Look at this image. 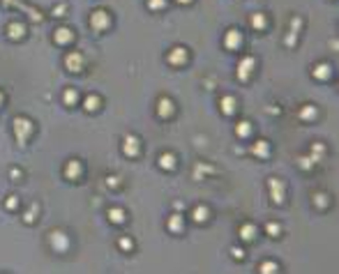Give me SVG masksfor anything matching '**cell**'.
I'll list each match as a JSON object with an SVG mask.
<instances>
[{
    "label": "cell",
    "instance_id": "obj_5",
    "mask_svg": "<svg viewBox=\"0 0 339 274\" xmlns=\"http://www.w3.org/2000/svg\"><path fill=\"white\" fill-rule=\"evenodd\" d=\"M83 65H86V60H83V56H81L79 51H72V53H67V56H65V67L70 72H81V70H83Z\"/></svg>",
    "mask_w": 339,
    "mask_h": 274
},
{
    "label": "cell",
    "instance_id": "obj_18",
    "mask_svg": "<svg viewBox=\"0 0 339 274\" xmlns=\"http://www.w3.org/2000/svg\"><path fill=\"white\" fill-rule=\"evenodd\" d=\"M168 231L171 233H182V228H185V221H182V214H171L168 217Z\"/></svg>",
    "mask_w": 339,
    "mask_h": 274
},
{
    "label": "cell",
    "instance_id": "obj_33",
    "mask_svg": "<svg viewBox=\"0 0 339 274\" xmlns=\"http://www.w3.org/2000/svg\"><path fill=\"white\" fill-rule=\"evenodd\" d=\"M314 205H316V208H325V205H328V196H325V194H314Z\"/></svg>",
    "mask_w": 339,
    "mask_h": 274
},
{
    "label": "cell",
    "instance_id": "obj_30",
    "mask_svg": "<svg viewBox=\"0 0 339 274\" xmlns=\"http://www.w3.org/2000/svg\"><path fill=\"white\" fill-rule=\"evenodd\" d=\"M325 152V148H323V145H321V143H316L314 145V148H311V162H321V154H323Z\"/></svg>",
    "mask_w": 339,
    "mask_h": 274
},
{
    "label": "cell",
    "instance_id": "obj_16",
    "mask_svg": "<svg viewBox=\"0 0 339 274\" xmlns=\"http://www.w3.org/2000/svg\"><path fill=\"white\" fill-rule=\"evenodd\" d=\"M7 35H10V39H24L26 37V26L24 24H10V28H7Z\"/></svg>",
    "mask_w": 339,
    "mask_h": 274
},
{
    "label": "cell",
    "instance_id": "obj_26",
    "mask_svg": "<svg viewBox=\"0 0 339 274\" xmlns=\"http://www.w3.org/2000/svg\"><path fill=\"white\" fill-rule=\"evenodd\" d=\"M76 99H79V95H76V90L67 88L65 93H62V102H65L67 106H74V104H76Z\"/></svg>",
    "mask_w": 339,
    "mask_h": 274
},
{
    "label": "cell",
    "instance_id": "obj_37",
    "mask_svg": "<svg viewBox=\"0 0 339 274\" xmlns=\"http://www.w3.org/2000/svg\"><path fill=\"white\" fill-rule=\"evenodd\" d=\"M311 164H314V162H311L309 157H305V159L300 162V166H302V168H311Z\"/></svg>",
    "mask_w": 339,
    "mask_h": 274
},
{
    "label": "cell",
    "instance_id": "obj_41",
    "mask_svg": "<svg viewBox=\"0 0 339 274\" xmlns=\"http://www.w3.org/2000/svg\"><path fill=\"white\" fill-rule=\"evenodd\" d=\"M3 102H5V95L0 93V106H3Z\"/></svg>",
    "mask_w": 339,
    "mask_h": 274
},
{
    "label": "cell",
    "instance_id": "obj_24",
    "mask_svg": "<svg viewBox=\"0 0 339 274\" xmlns=\"http://www.w3.org/2000/svg\"><path fill=\"white\" fill-rule=\"evenodd\" d=\"M259 272H263V274L279 272V265H277V263H272V260H263V263L259 265Z\"/></svg>",
    "mask_w": 339,
    "mask_h": 274
},
{
    "label": "cell",
    "instance_id": "obj_6",
    "mask_svg": "<svg viewBox=\"0 0 339 274\" xmlns=\"http://www.w3.org/2000/svg\"><path fill=\"white\" fill-rule=\"evenodd\" d=\"M240 44H242L240 30L231 28L226 35H224V49H228V51H236V49H240Z\"/></svg>",
    "mask_w": 339,
    "mask_h": 274
},
{
    "label": "cell",
    "instance_id": "obj_8",
    "mask_svg": "<svg viewBox=\"0 0 339 274\" xmlns=\"http://www.w3.org/2000/svg\"><path fill=\"white\" fill-rule=\"evenodd\" d=\"M268 189H270V196H272L274 203H284V182L282 180L270 177V180H268Z\"/></svg>",
    "mask_w": 339,
    "mask_h": 274
},
{
    "label": "cell",
    "instance_id": "obj_21",
    "mask_svg": "<svg viewBox=\"0 0 339 274\" xmlns=\"http://www.w3.org/2000/svg\"><path fill=\"white\" fill-rule=\"evenodd\" d=\"M208 217H210V210L205 208V205H199V208H194V212H192V219L199 221V223L208 221Z\"/></svg>",
    "mask_w": 339,
    "mask_h": 274
},
{
    "label": "cell",
    "instance_id": "obj_4",
    "mask_svg": "<svg viewBox=\"0 0 339 274\" xmlns=\"http://www.w3.org/2000/svg\"><path fill=\"white\" fill-rule=\"evenodd\" d=\"M49 242H51V246L56 251H67V249H70V237H67L62 231H53L51 237H49Z\"/></svg>",
    "mask_w": 339,
    "mask_h": 274
},
{
    "label": "cell",
    "instance_id": "obj_27",
    "mask_svg": "<svg viewBox=\"0 0 339 274\" xmlns=\"http://www.w3.org/2000/svg\"><path fill=\"white\" fill-rule=\"evenodd\" d=\"M236 131H238V136H240V139H247V136L251 134V122H247V120H242L240 125L236 127Z\"/></svg>",
    "mask_w": 339,
    "mask_h": 274
},
{
    "label": "cell",
    "instance_id": "obj_29",
    "mask_svg": "<svg viewBox=\"0 0 339 274\" xmlns=\"http://www.w3.org/2000/svg\"><path fill=\"white\" fill-rule=\"evenodd\" d=\"M300 118H302V120H314V118H316V108L314 106H302L300 108Z\"/></svg>",
    "mask_w": 339,
    "mask_h": 274
},
{
    "label": "cell",
    "instance_id": "obj_11",
    "mask_svg": "<svg viewBox=\"0 0 339 274\" xmlns=\"http://www.w3.org/2000/svg\"><path fill=\"white\" fill-rule=\"evenodd\" d=\"M173 111H176V106H173V102H171L168 97H162V99L157 102V113H159V118H171Z\"/></svg>",
    "mask_w": 339,
    "mask_h": 274
},
{
    "label": "cell",
    "instance_id": "obj_17",
    "mask_svg": "<svg viewBox=\"0 0 339 274\" xmlns=\"http://www.w3.org/2000/svg\"><path fill=\"white\" fill-rule=\"evenodd\" d=\"M219 108H222L224 116H233V111H236V97H231V95L222 97V102H219Z\"/></svg>",
    "mask_w": 339,
    "mask_h": 274
},
{
    "label": "cell",
    "instance_id": "obj_10",
    "mask_svg": "<svg viewBox=\"0 0 339 274\" xmlns=\"http://www.w3.org/2000/svg\"><path fill=\"white\" fill-rule=\"evenodd\" d=\"M81 171H83V166H81V162H76V159H70V162L65 164V177H70V180H79Z\"/></svg>",
    "mask_w": 339,
    "mask_h": 274
},
{
    "label": "cell",
    "instance_id": "obj_9",
    "mask_svg": "<svg viewBox=\"0 0 339 274\" xmlns=\"http://www.w3.org/2000/svg\"><path fill=\"white\" fill-rule=\"evenodd\" d=\"M187 49H182V47H173L171 49V53H168V62H171L173 67H182L187 62Z\"/></svg>",
    "mask_w": 339,
    "mask_h": 274
},
{
    "label": "cell",
    "instance_id": "obj_28",
    "mask_svg": "<svg viewBox=\"0 0 339 274\" xmlns=\"http://www.w3.org/2000/svg\"><path fill=\"white\" fill-rule=\"evenodd\" d=\"M265 233H268L270 237H279L282 226H279V223H274V221H268V223H265Z\"/></svg>",
    "mask_w": 339,
    "mask_h": 274
},
{
    "label": "cell",
    "instance_id": "obj_13",
    "mask_svg": "<svg viewBox=\"0 0 339 274\" xmlns=\"http://www.w3.org/2000/svg\"><path fill=\"white\" fill-rule=\"evenodd\" d=\"M300 26H302L300 16H295V19H293V24H291V33H288L286 39H284V44H286V47H295V39H298V33H300Z\"/></svg>",
    "mask_w": 339,
    "mask_h": 274
},
{
    "label": "cell",
    "instance_id": "obj_42",
    "mask_svg": "<svg viewBox=\"0 0 339 274\" xmlns=\"http://www.w3.org/2000/svg\"><path fill=\"white\" fill-rule=\"evenodd\" d=\"M178 3H182V5H187V3H192V0H178Z\"/></svg>",
    "mask_w": 339,
    "mask_h": 274
},
{
    "label": "cell",
    "instance_id": "obj_19",
    "mask_svg": "<svg viewBox=\"0 0 339 274\" xmlns=\"http://www.w3.org/2000/svg\"><path fill=\"white\" fill-rule=\"evenodd\" d=\"M107 217H109V221H111V223H125L127 214H125V210H120V208H111L107 212Z\"/></svg>",
    "mask_w": 339,
    "mask_h": 274
},
{
    "label": "cell",
    "instance_id": "obj_7",
    "mask_svg": "<svg viewBox=\"0 0 339 274\" xmlns=\"http://www.w3.org/2000/svg\"><path fill=\"white\" fill-rule=\"evenodd\" d=\"M122 152H125L127 157H136V154L141 152V141L132 134L125 136V141H122Z\"/></svg>",
    "mask_w": 339,
    "mask_h": 274
},
{
    "label": "cell",
    "instance_id": "obj_32",
    "mask_svg": "<svg viewBox=\"0 0 339 274\" xmlns=\"http://www.w3.org/2000/svg\"><path fill=\"white\" fill-rule=\"evenodd\" d=\"M118 246H120L122 251H132V246H134V242H132L130 237H120V240H118Z\"/></svg>",
    "mask_w": 339,
    "mask_h": 274
},
{
    "label": "cell",
    "instance_id": "obj_2",
    "mask_svg": "<svg viewBox=\"0 0 339 274\" xmlns=\"http://www.w3.org/2000/svg\"><path fill=\"white\" fill-rule=\"evenodd\" d=\"M90 26H93V30H97V33L107 30L109 26H111V16H109V12L107 10H95L93 16H90Z\"/></svg>",
    "mask_w": 339,
    "mask_h": 274
},
{
    "label": "cell",
    "instance_id": "obj_35",
    "mask_svg": "<svg viewBox=\"0 0 339 274\" xmlns=\"http://www.w3.org/2000/svg\"><path fill=\"white\" fill-rule=\"evenodd\" d=\"M5 208L7 210H16V208H19V198H16V196H10V198L5 200Z\"/></svg>",
    "mask_w": 339,
    "mask_h": 274
},
{
    "label": "cell",
    "instance_id": "obj_31",
    "mask_svg": "<svg viewBox=\"0 0 339 274\" xmlns=\"http://www.w3.org/2000/svg\"><path fill=\"white\" fill-rule=\"evenodd\" d=\"M35 219H37V205H33V210H28V212L24 214V221L26 223H33Z\"/></svg>",
    "mask_w": 339,
    "mask_h": 274
},
{
    "label": "cell",
    "instance_id": "obj_23",
    "mask_svg": "<svg viewBox=\"0 0 339 274\" xmlns=\"http://www.w3.org/2000/svg\"><path fill=\"white\" fill-rule=\"evenodd\" d=\"M86 111H97L99 106H102V99L97 97V95H90V97H86Z\"/></svg>",
    "mask_w": 339,
    "mask_h": 274
},
{
    "label": "cell",
    "instance_id": "obj_20",
    "mask_svg": "<svg viewBox=\"0 0 339 274\" xmlns=\"http://www.w3.org/2000/svg\"><path fill=\"white\" fill-rule=\"evenodd\" d=\"M240 237L245 242L254 240V237H256V226H254V223H242V226H240Z\"/></svg>",
    "mask_w": 339,
    "mask_h": 274
},
{
    "label": "cell",
    "instance_id": "obj_40",
    "mask_svg": "<svg viewBox=\"0 0 339 274\" xmlns=\"http://www.w3.org/2000/svg\"><path fill=\"white\" fill-rule=\"evenodd\" d=\"M109 185H111V187H116V185H118V180H116V175H111V177H109Z\"/></svg>",
    "mask_w": 339,
    "mask_h": 274
},
{
    "label": "cell",
    "instance_id": "obj_36",
    "mask_svg": "<svg viewBox=\"0 0 339 274\" xmlns=\"http://www.w3.org/2000/svg\"><path fill=\"white\" fill-rule=\"evenodd\" d=\"M65 10H67L65 5H58L56 10H53V14H56V16H62V14H65Z\"/></svg>",
    "mask_w": 339,
    "mask_h": 274
},
{
    "label": "cell",
    "instance_id": "obj_3",
    "mask_svg": "<svg viewBox=\"0 0 339 274\" xmlns=\"http://www.w3.org/2000/svg\"><path fill=\"white\" fill-rule=\"evenodd\" d=\"M254 67H256V60L251 56H245L240 60V65H238V79L240 81H247L251 76V72H254Z\"/></svg>",
    "mask_w": 339,
    "mask_h": 274
},
{
    "label": "cell",
    "instance_id": "obj_38",
    "mask_svg": "<svg viewBox=\"0 0 339 274\" xmlns=\"http://www.w3.org/2000/svg\"><path fill=\"white\" fill-rule=\"evenodd\" d=\"M233 256H236L238 260H242V258H245V254H242V249H238V246H236V249H233Z\"/></svg>",
    "mask_w": 339,
    "mask_h": 274
},
{
    "label": "cell",
    "instance_id": "obj_1",
    "mask_svg": "<svg viewBox=\"0 0 339 274\" xmlns=\"http://www.w3.org/2000/svg\"><path fill=\"white\" fill-rule=\"evenodd\" d=\"M12 127H14V136H16V141H19V145H24L26 139L33 134V122H30L28 118H14V120H12Z\"/></svg>",
    "mask_w": 339,
    "mask_h": 274
},
{
    "label": "cell",
    "instance_id": "obj_22",
    "mask_svg": "<svg viewBox=\"0 0 339 274\" xmlns=\"http://www.w3.org/2000/svg\"><path fill=\"white\" fill-rule=\"evenodd\" d=\"M159 166L166 168V171H171V168L176 166V154H173V152H164V154H159Z\"/></svg>",
    "mask_w": 339,
    "mask_h": 274
},
{
    "label": "cell",
    "instance_id": "obj_14",
    "mask_svg": "<svg viewBox=\"0 0 339 274\" xmlns=\"http://www.w3.org/2000/svg\"><path fill=\"white\" fill-rule=\"evenodd\" d=\"M251 152H254L259 159H265L270 154V143L268 141H256V143L251 145Z\"/></svg>",
    "mask_w": 339,
    "mask_h": 274
},
{
    "label": "cell",
    "instance_id": "obj_34",
    "mask_svg": "<svg viewBox=\"0 0 339 274\" xmlns=\"http://www.w3.org/2000/svg\"><path fill=\"white\" fill-rule=\"evenodd\" d=\"M166 5V0H148V7L153 12H157V10H162V7Z\"/></svg>",
    "mask_w": 339,
    "mask_h": 274
},
{
    "label": "cell",
    "instance_id": "obj_12",
    "mask_svg": "<svg viewBox=\"0 0 339 274\" xmlns=\"http://www.w3.org/2000/svg\"><path fill=\"white\" fill-rule=\"evenodd\" d=\"M53 39H56V44H72L74 42V33L70 28H65V26H60L56 30V35H53Z\"/></svg>",
    "mask_w": 339,
    "mask_h": 274
},
{
    "label": "cell",
    "instance_id": "obj_39",
    "mask_svg": "<svg viewBox=\"0 0 339 274\" xmlns=\"http://www.w3.org/2000/svg\"><path fill=\"white\" fill-rule=\"evenodd\" d=\"M10 175H14V180H19V175H21V171H19V168H12V171H10Z\"/></svg>",
    "mask_w": 339,
    "mask_h": 274
},
{
    "label": "cell",
    "instance_id": "obj_25",
    "mask_svg": "<svg viewBox=\"0 0 339 274\" xmlns=\"http://www.w3.org/2000/svg\"><path fill=\"white\" fill-rule=\"evenodd\" d=\"M249 24L254 26L256 30H263V28H265V16L261 14V12H256V14H251V16H249Z\"/></svg>",
    "mask_w": 339,
    "mask_h": 274
},
{
    "label": "cell",
    "instance_id": "obj_15",
    "mask_svg": "<svg viewBox=\"0 0 339 274\" xmlns=\"http://www.w3.org/2000/svg\"><path fill=\"white\" fill-rule=\"evenodd\" d=\"M330 74H332V70H330L328 62H319V65L314 67V79H319V81H328V79H330Z\"/></svg>",
    "mask_w": 339,
    "mask_h": 274
}]
</instances>
